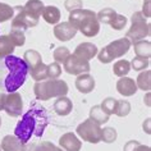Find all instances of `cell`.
I'll return each mask as SVG.
<instances>
[{"mask_svg":"<svg viewBox=\"0 0 151 151\" xmlns=\"http://www.w3.org/2000/svg\"><path fill=\"white\" fill-rule=\"evenodd\" d=\"M49 124L47 110L37 103H32L28 111H26L22 119L17 123L14 136L22 143L29 142L32 137H41Z\"/></svg>","mask_w":151,"mask_h":151,"instance_id":"obj_1","label":"cell"},{"mask_svg":"<svg viewBox=\"0 0 151 151\" xmlns=\"http://www.w3.org/2000/svg\"><path fill=\"white\" fill-rule=\"evenodd\" d=\"M82 0H65L64 1V6L68 12H72V10H76V9H81L82 6Z\"/></svg>","mask_w":151,"mask_h":151,"instance_id":"obj_37","label":"cell"},{"mask_svg":"<svg viewBox=\"0 0 151 151\" xmlns=\"http://www.w3.org/2000/svg\"><path fill=\"white\" fill-rule=\"evenodd\" d=\"M131 45H132V42L129 41V39L122 37V39L113 41V42L106 45L105 47H103L96 56H97V59H99L100 63L109 64L114 59H118L120 56H123L124 54H127L128 50H129V47H131Z\"/></svg>","mask_w":151,"mask_h":151,"instance_id":"obj_5","label":"cell"},{"mask_svg":"<svg viewBox=\"0 0 151 151\" xmlns=\"http://www.w3.org/2000/svg\"><path fill=\"white\" fill-rule=\"evenodd\" d=\"M60 74H62V67L59 63L54 62L51 64H47V80H56Z\"/></svg>","mask_w":151,"mask_h":151,"instance_id":"obj_34","label":"cell"},{"mask_svg":"<svg viewBox=\"0 0 151 151\" xmlns=\"http://www.w3.org/2000/svg\"><path fill=\"white\" fill-rule=\"evenodd\" d=\"M90 119H92L95 123L97 124H104V123H106L109 118H110V115H108L106 113H105L103 109L100 108V105H95V106H92L91 108V110H90Z\"/></svg>","mask_w":151,"mask_h":151,"instance_id":"obj_21","label":"cell"},{"mask_svg":"<svg viewBox=\"0 0 151 151\" xmlns=\"http://www.w3.org/2000/svg\"><path fill=\"white\" fill-rule=\"evenodd\" d=\"M68 22L82 35L95 37L100 32V23L96 18V13L90 9H76L69 12Z\"/></svg>","mask_w":151,"mask_h":151,"instance_id":"obj_3","label":"cell"},{"mask_svg":"<svg viewBox=\"0 0 151 151\" xmlns=\"http://www.w3.org/2000/svg\"><path fill=\"white\" fill-rule=\"evenodd\" d=\"M0 127H1V116H0Z\"/></svg>","mask_w":151,"mask_h":151,"instance_id":"obj_43","label":"cell"},{"mask_svg":"<svg viewBox=\"0 0 151 151\" xmlns=\"http://www.w3.org/2000/svg\"><path fill=\"white\" fill-rule=\"evenodd\" d=\"M136 151H151V150H150L149 146H145V145H141V143H139L137 146V149H136Z\"/></svg>","mask_w":151,"mask_h":151,"instance_id":"obj_41","label":"cell"},{"mask_svg":"<svg viewBox=\"0 0 151 151\" xmlns=\"http://www.w3.org/2000/svg\"><path fill=\"white\" fill-rule=\"evenodd\" d=\"M129 70H131V63L126 59L118 60V62L114 63V65H113V72H114V74L118 76V77H126V76L129 73Z\"/></svg>","mask_w":151,"mask_h":151,"instance_id":"obj_25","label":"cell"},{"mask_svg":"<svg viewBox=\"0 0 151 151\" xmlns=\"http://www.w3.org/2000/svg\"><path fill=\"white\" fill-rule=\"evenodd\" d=\"M131 21H132V26L126 33V37L129 39L131 42L145 40V37L150 36L151 32L150 23L146 22V18L142 16L141 12H134L131 17Z\"/></svg>","mask_w":151,"mask_h":151,"instance_id":"obj_6","label":"cell"},{"mask_svg":"<svg viewBox=\"0 0 151 151\" xmlns=\"http://www.w3.org/2000/svg\"><path fill=\"white\" fill-rule=\"evenodd\" d=\"M150 67V60L146 58H139V56H134L131 62V68H133L134 70L141 72L145 69H149Z\"/></svg>","mask_w":151,"mask_h":151,"instance_id":"obj_31","label":"cell"},{"mask_svg":"<svg viewBox=\"0 0 151 151\" xmlns=\"http://www.w3.org/2000/svg\"><path fill=\"white\" fill-rule=\"evenodd\" d=\"M14 16V8L5 3H0V23L12 19Z\"/></svg>","mask_w":151,"mask_h":151,"instance_id":"obj_30","label":"cell"},{"mask_svg":"<svg viewBox=\"0 0 151 151\" xmlns=\"http://www.w3.org/2000/svg\"><path fill=\"white\" fill-rule=\"evenodd\" d=\"M118 133L116 129L113 127H105L104 129H101V141H104L105 143H113L115 142Z\"/></svg>","mask_w":151,"mask_h":151,"instance_id":"obj_27","label":"cell"},{"mask_svg":"<svg viewBox=\"0 0 151 151\" xmlns=\"http://www.w3.org/2000/svg\"><path fill=\"white\" fill-rule=\"evenodd\" d=\"M139 145L138 141H136V139H132V141H128L126 145H124V149L123 151H136L137 149V146Z\"/></svg>","mask_w":151,"mask_h":151,"instance_id":"obj_38","label":"cell"},{"mask_svg":"<svg viewBox=\"0 0 151 151\" xmlns=\"http://www.w3.org/2000/svg\"><path fill=\"white\" fill-rule=\"evenodd\" d=\"M116 103H118V100L114 99V97H106V99H104L103 103L100 104V108L103 109L108 115H111V114H115Z\"/></svg>","mask_w":151,"mask_h":151,"instance_id":"obj_28","label":"cell"},{"mask_svg":"<svg viewBox=\"0 0 151 151\" xmlns=\"http://www.w3.org/2000/svg\"><path fill=\"white\" fill-rule=\"evenodd\" d=\"M101 129L100 124L88 118L77 127V134L88 143H99L101 141Z\"/></svg>","mask_w":151,"mask_h":151,"instance_id":"obj_7","label":"cell"},{"mask_svg":"<svg viewBox=\"0 0 151 151\" xmlns=\"http://www.w3.org/2000/svg\"><path fill=\"white\" fill-rule=\"evenodd\" d=\"M133 44H134L133 47H134L136 56L150 59V56H151V42L150 41L139 40V41H136V42H133Z\"/></svg>","mask_w":151,"mask_h":151,"instance_id":"obj_20","label":"cell"},{"mask_svg":"<svg viewBox=\"0 0 151 151\" xmlns=\"http://www.w3.org/2000/svg\"><path fill=\"white\" fill-rule=\"evenodd\" d=\"M116 14L118 13L113 8H104V9H101L99 13H96V18H97V21H99V23L110 24Z\"/></svg>","mask_w":151,"mask_h":151,"instance_id":"obj_23","label":"cell"},{"mask_svg":"<svg viewBox=\"0 0 151 151\" xmlns=\"http://www.w3.org/2000/svg\"><path fill=\"white\" fill-rule=\"evenodd\" d=\"M0 151H1V147H0Z\"/></svg>","mask_w":151,"mask_h":151,"instance_id":"obj_44","label":"cell"},{"mask_svg":"<svg viewBox=\"0 0 151 151\" xmlns=\"http://www.w3.org/2000/svg\"><path fill=\"white\" fill-rule=\"evenodd\" d=\"M28 74L32 77V80H35L36 82H41L47 80V64L41 63L40 65H37L35 69L29 70Z\"/></svg>","mask_w":151,"mask_h":151,"instance_id":"obj_24","label":"cell"},{"mask_svg":"<svg viewBox=\"0 0 151 151\" xmlns=\"http://www.w3.org/2000/svg\"><path fill=\"white\" fill-rule=\"evenodd\" d=\"M73 109V103L69 97L67 96H60L55 100L54 103V111L60 116H67L72 113Z\"/></svg>","mask_w":151,"mask_h":151,"instance_id":"obj_15","label":"cell"},{"mask_svg":"<svg viewBox=\"0 0 151 151\" xmlns=\"http://www.w3.org/2000/svg\"><path fill=\"white\" fill-rule=\"evenodd\" d=\"M9 37L12 39V41L14 42L16 46H23L26 42V35L23 31H19V29H12L10 28V33Z\"/></svg>","mask_w":151,"mask_h":151,"instance_id":"obj_33","label":"cell"},{"mask_svg":"<svg viewBox=\"0 0 151 151\" xmlns=\"http://www.w3.org/2000/svg\"><path fill=\"white\" fill-rule=\"evenodd\" d=\"M150 119H147L145 123H143V131H146V133H150Z\"/></svg>","mask_w":151,"mask_h":151,"instance_id":"obj_42","label":"cell"},{"mask_svg":"<svg viewBox=\"0 0 151 151\" xmlns=\"http://www.w3.org/2000/svg\"><path fill=\"white\" fill-rule=\"evenodd\" d=\"M5 97L6 95L4 92H0V111L4 110V105H5Z\"/></svg>","mask_w":151,"mask_h":151,"instance_id":"obj_40","label":"cell"},{"mask_svg":"<svg viewBox=\"0 0 151 151\" xmlns=\"http://www.w3.org/2000/svg\"><path fill=\"white\" fill-rule=\"evenodd\" d=\"M73 54L77 55L78 58L86 60V62H90L97 55V46L92 42H82L76 47Z\"/></svg>","mask_w":151,"mask_h":151,"instance_id":"obj_12","label":"cell"},{"mask_svg":"<svg viewBox=\"0 0 151 151\" xmlns=\"http://www.w3.org/2000/svg\"><path fill=\"white\" fill-rule=\"evenodd\" d=\"M90 69H91L90 63L78 58L74 54H70L68 56V59L64 62V70L68 74H72V76H80L83 73H88Z\"/></svg>","mask_w":151,"mask_h":151,"instance_id":"obj_8","label":"cell"},{"mask_svg":"<svg viewBox=\"0 0 151 151\" xmlns=\"http://www.w3.org/2000/svg\"><path fill=\"white\" fill-rule=\"evenodd\" d=\"M24 145L26 143H22L14 134H8L3 137L0 147L3 151H23Z\"/></svg>","mask_w":151,"mask_h":151,"instance_id":"obj_16","label":"cell"},{"mask_svg":"<svg viewBox=\"0 0 151 151\" xmlns=\"http://www.w3.org/2000/svg\"><path fill=\"white\" fill-rule=\"evenodd\" d=\"M127 24V18L126 16H122V14H116L115 18L113 19V22L110 23V27L113 29H115V31H120V29H123L126 27Z\"/></svg>","mask_w":151,"mask_h":151,"instance_id":"obj_36","label":"cell"},{"mask_svg":"<svg viewBox=\"0 0 151 151\" xmlns=\"http://www.w3.org/2000/svg\"><path fill=\"white\" fill-rule=\"evenodd\" d=\"M52 31H54V36L56 39L59 41H63V42L74 39V36L77 35V32H78L69 22H62V23L55 24Z\"/></svg>","mask_w":151,"mask_h":151,"instance_id":"obj_10","label":"cell"},{"mask_svg":"<svg viewBox=\"0 0 151 151\" xmlns=\"http://www.w3.org/2000/svg\"><path fill=\"white\" fill-rule=\"evenodd\" d=\"M23 8L26 10H28V12H31V13L40 17L41 14H42V10L45 8V5L41 0H28V1L23 5Z\"/></svg>","mask_w":151,"mask_h":151,"instance_id":"obj_26","label":"cell"},{"mask_svg":"<svg viewBox=\"0 0 151 151\" xmlns=\"http://www.w3.org/2000/svg\"><path fill=\"white\" fill-rule=\"evenodd\" d=\"M28 67L22 58L9 55L0 59V90L16 92L27 80Z\"/></svg>","mask_w":151,"mask_h":151,"instance_id":"obj_2","label":"cell"},{"mask_svg":"<svg viewBox=\"0 0 151 151\" xmlns=\"http://www.w3.org/2000/svg\"><path fill=\"white\" fill-rule=\"evenodd\" d=\"M23 60L24 63L27 64L28 67V72L35 69L37 65H40L41 63H42V59H41V54L39 51L36 50H32V49H29V50H26L24 54H23Z\"/></svg>","mask_w":151,"mask_h":151,"instance_id":"obj_17","label":"cell"},{"mask_svg":"<svg viewBox=\"0 0 151 151\" xmlns=\"http://www.w3.org/2000/svg\"><path fill=\"white\" fill-rule=\"evenodd\" d=\"M96 82L93 80V77L90 73H83L80 74L76 80V88L81 93H90L95 90Z\"/></svg>","mask_w":151,"mask_h":151,"instance_id":"obj_13","label":"cell"},{"mask_svg":"<svg viewBox=\"0 0 151 151\" xmlns=\"http://www.w3.org/2000/svg\"><path fill=\"white\" fill-rule=\"evenodd\" d=\"M131 113V104L129 101L127 100H118V103H116V109H115V114L118 116H127L128 114Z\"/></svg>","mask_w":151,"mask_h":151,"instance_id":"obj_32","label":"cell"},{"mask_svg":"<svg viewBox=\"0 0 151 151\" xmlns=\"http://www.w3.org/2000/svg\"><path fill=\"white\" fill-rule=\"evenodd\" d=\"M42 18L47 22L49 24H58L60 21V10L54 5H49L45 6L42 10Z\"/></svg>","mask_w":151,"mask_h":151,"instance_id":"obj_19","label":"cell"},{"mask_svg":"<svg viewBox=\"0 0 151 151\" xmlns=\"http://www.w3.org/2000/svg\"><path fill=\"white\" fill-rule=\"evenodd\" d=\"M136 85H137V88L149 92L151 90V72L149 69L141 72V73L137 76Z\"/></svg>","mask_w":151,"mask_h":151,"instance_id":"obj_22","label":"cell"},{"mask_svg":"<svg viewBox=\"0 0 151 151\" xmlns=\"http://www.w3.org/2000/svg\"><path fill=\"white\" fill-rule=\"evenodd\" d=\"M59 147L63 151H80L82 142L73 132H67L59 138Z\"/></svg>","mask_w":151,"mask_h":151,"instance_id":"obj_11","label":"cell"},{"mask_svg":"<svg viewBox=\"0 0 151 151\" xmlns=\"http://www.w3.org/2000/svg\"><path fill=\"white\" fill-rule=\"evenodd\" d=\"M4 110L9 116H19L23 110V100L19 92H9L5 97Z\"/></svg>","mask_w":151,"mask_h":151,"instance_id":"obj_9","label":"cell"},{"mask_svg":"<svg viewBox=\"0 0 151 151\" xmlns=\"http://www.w3.org/2000/svg\"><path fill=\"white\" fill-rule=\"evenodd\" d=\"M35 151H63V150L50 141H42L40 143H36Z\"/></svg>","mask_w":151,"mask_h":151,"instance_id":"obj_35","label":"cell"},{"mask_svg":"<svg viewBox=\"0 0 151 151\" xmlns=\"http://www.w3.org/2000/svg\"><path fill=\"white\" fill-rule=\"evenodd\" d=\"M70 55V51H69V49L65 47V46H59V47H56L54 52H52V56H54V60L56 63H59V64H64V62L68 59V56Z\"/></svg>","mask_w":151,"mask_h":151,"instance_id":"obj_29","label":"cell"},{"mask_svg":"<svg viewBox=\"0 0 151 151\" xmlns=\"http://www.w3.org/2000/svg\"><path fill=\"white\" fill-rule=\"evenodd\" d=\"M16 45L9 37V35H3L0 36V59L5 58V56L13 55Z\"/></svg>","mask_w":151,"mask_h":151,"instance_id":"obj_18","label":"cell"},{"mask_svg":"<svg viewBox=\"0 0 151 151\" xmlns=\"http://www.w3.org/2000/svg\"><path fill=\"white\" fill-rule=\"evenodd\" d=\"M68 85L63 80H45L41 82H36L33 86V92L37 100L47 101L52 97L67 96L68 93Z\"/></svg>","mask_w":151,"mask_h":151,"instance_id":"obj_4","label":"cell"},{"mask_svg":"<svg viewBox=\"0 0 151 151\" xmlns=\"http://www.w3.org/2000/svg\"><path fill=\"white\" fill-rule=\"evenodd\" d=\"M137 90L138 88L134 80L129 77H120L119 81L116 82V91L122 96H133Z\"/></svg>","mask_w":151,"mask_h":151,"instance_id":"obj_14","label":"cell"},{"mask_svg":"<svg viewBox=\"0 0 151 151\" xmlns=\"http://www.w3.org/2000/svg\"><path fill=\"white\" fill-rule=\"evenodd\" d=\"M142 16L145 18H150L151 17V12H150V0H145L143 3V8H142Z\"/></svg>","mask_w":151,"mask_h":151,"instance_id":"obj_39","label":"cell"}]
</instances>
